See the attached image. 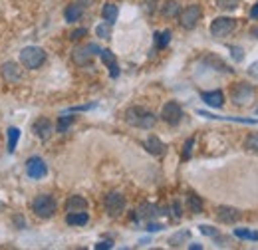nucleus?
I'll return each mask as SVG.
<instances>
[{"label":"nucleus","mask_w":258,"mask_h":250,"mask_svg":"<svg viewBox=\"0 0 258 250\" xmlns=\"http://www.w3.org/2000/svg\"><path fill=\"white\" fill-rule=\"evenodd\" d=\"M173 211H175V219H181V205L177 201L173 203Z\"/></svg>","instance_id":"42"},{"label":"nucleus","mask_w":258,"mask_h":250,"mask_svg":"<svg viewBox=\"0 0 258 250\" xmlns=\"http://www.w3.org/2000/svg\"><path fill=\"white\" fill-rule=\"evenodd\" d=\"M117 14H119V10H117L115 4H103V8H101V16H103L105 22L113 24V22L117 20Z\"/></svg>","instance_id":"24"},{"label":"nucleus","mask_w":258,"mask_h":250,"mask_svg":"<svg viewBox=\"0 0 258 250\" xmlns=\"http://www.w3.org/2000/svg\"><path fill=\"white\" fill-rule=\"evenodd\" d=\"M189 236H191L189 230H179V232H175V234L169 238V244H171V246H181L185 240H189Z\"/></svg>","instance_id":"26"},{"label":"nucleus","mask_w":258,"mask_h":250,"mask_svg":"<svg viewBox=\"0 0 258 250\" xmlns=\"http://www.w3.org/2000/svg\"><path fill=\"white\" fill-rule=\"evenodd\" d=\"M74 123V117H70V115H62L60 119H58V131L60 133H64V131H68V127Z\"/></svg>","instance_id":"32"},{"label":"nucleus","mask_w":258,"mask_h":250,"mask_svg":"<svg viewBox=\"0 0 258 250\" xmlns=\"http://www.w3.org/2000/svg\"><path fill=\"white\" fill-rule=\"evenodd\" d=\"M82 14H84V6H80L78 2L76 4H68L64 10L66 22H78L82 18Z\"/></svg>","instance_id":"19"},{"label":"nucleus","mask_w":258,"mask_h":250,"mask_svg":"<svg viewBox=\"0 0 258 250\" xmlns=\"http://www.w3.org/2000/svg\"><path fill=\"white\" fill-rule=\"evenodd\" d=\"M96 54H99V48L96 44H86V46H78L72 52V60L78 66H90Z\"/></svg>","instance_id":"5"},{"label":"nucleus","mask_w":258,"mask_h":250,"mask_svg":"<svg viewBox=\"0 0 258 250\" xmlns=\"http://www.w3.org/2000/svg\"><path fill=\"white\" fill-rule=\"evenodd\" d=\"M161 215V209L157 205H151V203H143L139 209H137V217L139 219H145V220H151V219H157Z\"/></svg>","instance_id":"16"},{"label":"nucleus","mask_w":258,"mask_h":250,"mask_svg":"<svg viewBox=\"0 0 258 250\" xmlns=\"http://www.w3.org/2000/svg\"><path fill=\"white\" fill-rule=\"evenodd\" d=\"M18 139H20V129L18 127H8V131H6V147H8V153H14L16 151Z\"/></svg>","instance_id":"21"},{"label":"nucleus","mask_w":258,"mask_h":250,"mask_svg":"<svg viewBox=\"0 0 258 250\" xmlns=\"http://www.w3.org/2000/svg\"><path fill=\"white\" fill-rule=\"evenodd\" d=\"M32 133L36 137H40L42 141H46L52 133H54V125L50 119H46V117H40V119H36L32 125Z\"/></svg>","instance_id":"11"},{"label":"nucleus","mask_w":258,"mask_h":250,"mask_svg":"<svg viewBox=\"0 0 258 250\" xmlns=\"http://www.w3.org/2000/svg\"><path fill=\"white\" fill-rule=\"evenodd\" d=\"M97 250H107V248H113V242L111 240H101V242H97L96 244Z\"/></svg>","instance_id":"41"},{"label":"nucleus","mask_w":258,"mask_h":250,"mask_svg":"<svg viewBox=\"0 0 258 250\" xmlns=\"http://www.w3.org/2000/svg\"><path fill=\"white\" fill-rule=\"evenodd\" d=\"M230 97H232L234 105H246V103L254 97V88L248 86V84H236V86L232 88Z\"/></svg>","instance_id":"9"},{"label":"nucleus","mask_w":258,"mask_h":250,"mask_svg":"<svg viewBox=\"0 0 258 250\" xmlns=\"http://www.w3.org/2000/svg\"><path fill=\"white\" fill-rule=\"evenodd\" d=\"M201 14H203V10H201V6H199V4H191V6H187L183 12H179L181 26H183V28H187V30H193L195 26H197V22L201 20Z\"/></svg>","instance_id":"7"},{"label":"nucleus","mask_w":258,"mask_h":250,"mask_svg":"<svg viewBox=\"0 0 258 250\" xmlns=\"http://www.w3.org/2000/svg\"><path fill=\"white\" fill-rule=\"evenodd\" d=\"M244 149L258 153V133H250V135L244 139Z\"/></svg>","instance_id":"29"},{"label":"nucleus","mask_w":258,"mask_h":250,"mask_svg":"<svg viewBox=\"0 0 258 250\" xmlns=\"http://www.w3.org/2000/svg\"><path fill=\"white\" fill-rule=\"evenodd\" d=\"M2 76H4V80H8V82H18L20 78H22V70L16 66L14 62H6L2 64Z\"/></svg>","instance_id":"17"},{"label":"nucleus","mask_w":258,"mask_h":250,"mask_svg":"<svg viewBox=\"0 0 258 250\" xmlns=\"http://www.w3.org/2000/svg\"><path fill=\"white\" fill-rule=\"evenodd\" d=\"M203 101L209 105V107H215V109H221L223 103H225V95L221 90H215V92H203L201 94Z\"/></svg>","instance_id":"14"},{"label":"nucleus","mask_w":258,"mask_h":250,"mask_svg":"<svg viewBox=\"0 0 258 250\" xmlns=\"http://www.w3.org/2000/svg\"><path fill=\"white\" fill-rule=\"evenodd\" d=\"M161 119L167 125H179V121L183 119V109L177 101H167L161 109Z\"/></svg>","instance_id":"8"},{"label":"nucleus","mask_w":258,"mask_h":250,"mask_svg":"<svg viewBox=\"0 0 258 250\" xmlns=\"http://www.w3.org/2000/svg\"><path fill=\"white\" fill-rule=\"evenodd\" d=\"M94 2H96V0H78V4H80V6H84V8L94 6Z\"/></svg>","instance_id":"44"},{"label":"nucleus","mask_w":258,"mask_h":250,"mask_svg":"<svg viewBox=\"0 0 258 250\" xmlns=\"http://www.w3.org/2000/svg\"><path fill=\"white\" fill-rule=\"evenodd\" d=\"M193 145H195V137L187 139L185 147H183V161H189L191 159V153H193Z\"/></svg>","instance_id":"33"},{"label":"nucleus","mask_w":258,"mask_h":250,"mask_svg":"<svg viewBox=\"0 0 258 250\" xmlns=\"http://www.w3.org/2000/svg\"><path fill=\"white\" fill-rule=\"evenodd\" d=\"M84 36H88V28H78V30H74L70 34L72 40H80V38H84Z\"/></svg>","instance_id":"37"},{"label":"nucleus","mask_w":258,"mask_h":250,"mask_svg":"<svg viewBox=\"0 0 258 250\" xmlns=\"http://www.w3.org/2000/svg\"><path fill=\"white\" fill-rule=\"evenodd\" d=\"M236 28V20L234 18H228V16H221V18H215L211 22V34L215 38H225L230 32H234Z\"/></svg>","instance_id":"6"},{"label":"nucleus","mask_w":258,"mask_h":250,"mask_svg":"<svg viewBox=\"0 0 258 250\" xmlns=\"http://www.w3.org/2000/svg\"><path fill=\"white\" fill-rule=\"evenodd\" d=\"M163 228H165V226L159 224V222H149V224H147V230H149V232H159Z\"/></svg>","instance_id":"40"},{"label":"nucleus","mask_w":258,"mask_h":250,"mask_svg":"<svg viewBox=\"0 0 258 250\" xmlns=\"http://www.w3.org/2000/svg\"><path fill=\"white\" fill-rule=\"evenodd\" d=\"M199 115H203V117H209V119H225V121H236V123H252L256 125L258 119H242V117H221V115H213V113H207V111H203V109H199L197 111Z\"/></svg>","instance_id":"23"},{"label":"nucleus","mask_w":258,"mask_h":250,"mask_svg":"<svg viewBox=\"0 0 258 250\" xmlns=\"http://www.w3.org/2000/svg\"><path fill=\"white\" fill-rule=\"evenodd\" d=\"M143 147L151 153V155H155V157H161L163 153H165V143H163L159 137H155V135H151V137H147L145 139V143H143Z\"/></svg>","instance_id":"15"},{"label":"nucleus","mask_w":258,"mask_h":250,"mask_svg":"<svg viewBox=\"0 0 258 250\" xmlns=\"http://www.w3.org/2000/svg\"><path fill=\"white\" fill-rule=\"evenodd\" d=\"M207 64H211V66L219 68L221 72H226V74H230V72H232V70H230L223 60H219V58H215V56H209V58H207Z\"/></svg>","instance_id":"30"},{"label":"nucleus","mask_w":258,"mask_h":250,"mask_svg":"<svg viewBox=\"0 0 258 250\" xmlns=\"http://www.w3.org/2000/svg\"><path fill=\"white\" fill-rule=\"evenodd\" d=\"M219 8H223V10H236L238 8V0H219Z\"/></svg>","instance_id":"35"},{"label":"nucleus","mask_w":258,"mask_h":250,"mask_svg":"<svg viewBox=\"0 0 258 250\" xmlns=\"http://www.w3.org/2000/svg\"><path fill=\"white\" fill-rule=\"evenodd\" d=\"M46 173H48V167H46L44 159H40V157H30V159L26 161V175H28L30 179H42V177H46Z\"/></svg>","instance_id":"10"},{"label":"nucleus","mask_w":258,"mask_h":250,"mask_svg":"<svg viewBox=\"0 0 258 250\" xmlns=\"http://www.w3.org/2000/svg\"><path fill=\"white\" fill-rule=\"evenodd\" d=\"M56 209H58V203H56V199L50 197V195H38L32 201L34 215L40 217V219H50V217H54Z\"/></svg>","instance_id":"2"},{"label":"nucleus","mask_w":258,"mask_h":250,"mask_svg":"<svg viewBox=\"0 0 258 250\" xmlns=\"http://www.w3.org/2000/svg\"><path fill=\"white\" fill-rule=\"evenodd\" d=\"M234 236L236 238H242V240H258V232L254 230H248V228H234Z\"/></svg>","instance_id":"28"},{"label":"nucleus","mask_w":258,"mask_h":250,"mask_svg":"<svg viewBox=\"0 0 258 250\" xmlns=\"http://www.w3.org/2000/svg\"><path fill=\"white\" fill-rule=\"evenodd\" d=\"M230 52H232V58H234L236 62H242V58H244V54H242V48L230 46Z\"/></svg>","instance_id":"36"},{"label":"nucleus","mask_w":258,"mask_h":250,"mask_svg":"<svg viewBox=\"0 0 258 250\" xmlns=\"http://www.w3.org/2000/svg\"><path fill=\"white\" fill-rule=\"evenodd\" d=\"M169 42H171V32L165 30V32H155V46L163 50V48H167L169 46Z\"/></svg>","instance_id":"27"},{"label":"nucleus","mask_w":258,"mask_h":250,"mask_svg":"<svg viewBox=\"0 0 258 250\" xmlns=\"http://www.w3.org/2000/svg\"><path fill=\"white\" fill-rule=\"evenodd\" d=\"M125 121H127L131 127H139V129H151L157 123V115L141 105H131L125 109Z\"/></svg>","instance_id":"1"},{"label":"nucleus","mask_w":258,"mask_h":250,"mask_svg":"<svg viewBox=\"0 0 258 250\" xmlns=\"http://www.w3.org/2000/svg\"><path fill=\"white\" fill-rule=\"evenodd\" d=\"M143 6H145V12L147 14H153L155 12V6H157V0H145Z\"/></svg>","instance_id":"38"},{"label":"nucleus","mask_w":258,"mask_h":250,"mask_svg":"<svg viewBox=\"0 0 258 250\" xmlns=\"http://www.w3.org/2000/svg\"><path fill=\"white\" fill-rule=\"evenodd\" d=\"M88 213L86 211H78V213H68V217H66V222L70 224V226H84V224H88Z\"/></svg>","instance_id":"20"},{"label":"nucleus","mask_w":258,"mask_h":250,"mask_svg":"<svg viewBox=\"0 0 258 250\" xmlns=\"http://www.w3.org/2000/svg\"><path fill=\"white\" fill-rule=\"evenodd\" d=\"M240 211L238 209H234V207H226V205H223V207H219L217 209V219L221 220V222H225V224H234L236 220H240Z\"/></svg>","instance_id":"12"},{"label":"nucleus","mask_w":258,"mask_h":250,"mask_svg":"<svg viewBox=\"0 0 258 250\" xmlns=\"http://www.w3.org/2000/svg\"><path fill=\"white\" fill-rule=\"evenodd\" d=\"M103 207H105L109 217H119L125 211V197L121 193H115V191L107 193L103 199Z\"/></svg>","instance_id":"4"},{"label":"nucleus","mask_w":258,"mask_h":250,"mask_svg":"<svg viewBox=\"0 0 258 250\" xmlns=\"http://www.w3.org/2000/svg\"><path fill=\"white\" fill-rule=\"evenodd\" d=\"M99 58H101V62L109 68V76L111 78H117L119 76V66H117L115 54L111 50H99Z\"/></svg>","instance_id":"13"},{"label":"nucleus","mask_w":258,"mask_h":250,"mask_svg":"<svg viewBox=\"0 0 258 250\" xmlns=\"http://www.w3.org/2000/svg\"><path fill=\"white\" fill-rule=\"evenodd\" d=\"M179 12H181V6H179V2H175V0H167L161 8V14L165 18H177Z\"/></svg>","instance_id":"22"},{"label":"nucleus","mask_w":258,"mask_h":250,"mask_svg":"<svg viewBox=\"0 0 258 250\" xmlns=\"http://www.w3.org/2000/svg\"><path fill=\"white\" fill-rule=\"evenodd\" d=\"M189 248H193V250H201L203 246L201 244H189Z\"/></svg>","instance_id":"46"},{"label":"nucleus","mask_w":258,"mask_h":250,"mask_svg":"<svg viewBox=\"0 0 258 250\" xmlns=\"http://www.w3.org/2000/svg\"><path fill=\"white\" fill-rule=\"evenodd\" d=\"M20 62L26 70H36L40 68L42 64L46 62V52L38 46H26L22 52H20Z\"/></svg>","instance_id":"3"},{"label":"nucleus","mask_w":258,"mask_h":250,"mask_svg":"<svg viewBox=\"0 0 258 250\" xmlns=\"http://www.w3.org/2000/svg\"><path fill=\"white\" fill-rule=\"evenodd\" d=\"M199 230H201L203 234H207V236H213V238H217V236H219V230H217L215 226H209V224H201V226H199Z\"/></svg>","instance_id":"34"},{"label":"nucleus","mask_w":258,"mask_h":250,"mask_svg":"<svg viewBox=\"0 0 258 250\" xmlns=\"http://www.w3.org/2000/svg\"><path fill=\"white\" fill-rule=\"evenodd\" d=\"M187 205H189V211L195 213V215L203 213V201H201L195 193H189V195H187Z\"/></svg>","instance_id":"25"},{"label":"nucleus","mask_w":258,"mask_h":250,"mask_svg":"<svg viewBox=\"0 0 258 250\" xmlns=\"http://www.w3.org/2000/svg\"><path fill=\"white\" fill-rule=\"evenodd\" d=\"M96 34L97 38H103V40H107L109 36H111V24L109 22H105V24H99L96 28Z\"/></svg>","instance_id":"31"},{"label":"nucleus","mask_w":258,"mask_h":250,"mask_svg":"<svg viewBox=\"0 0 258 250\" xmlns=\"http://www.w3.org/2000/svg\"><path fill=\"white\" fill-rule=\"evenodd\" d=\"M14 224H16V228H26V220H24V217L22 215H14Z\"/></svg>","instance_id":"39"},{"label":"nucleus","mask_w":258,"mask_h":250,"mask_svg":"<svg viewBox=\"0 0 258 250\" xmlns=\"http://www.w3.org/2000/svg\"><path fill=\"white\" fill-rule=\"evenodd\" d=\"M88 209V201L80 195H74L66 201V213H78V211H86Z\"/></svg>","instance_id":"18"},{"label":"nucleus","mask_w":258,"mask_h":250,"mask_svg":"<svg viewBox=\"0 0 258 250\" xmlns=\"http://www.w3.org/2000/svg\"><path fill=\"white\" fill-rule=\"evenodd\" d=\"M248 74H250V76H254V78H258V62H254L250 68H248Z\"/></svg>","instance_id":"43"},{"label":"nucleus","mask_w":258,"mask_h":250,"mask_svg":"<svg viewBox=\"0 0 258 250\" xmlns=\"http://www.w3.org/2000/svg\"><path fill=\"white\" fill-rule=\"evenodd\" d=\"M250 18H252V20H258V2L252 6V10H250Z\"/></svg>","instance_id":"45"}]
</instances>
